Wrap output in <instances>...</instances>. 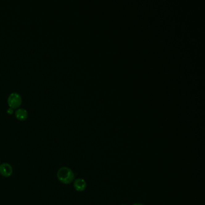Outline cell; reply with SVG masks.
Masks as SVG:
<instances>
[{
    "label": "cell",
    "instance_id": "cell-8",
    "mask_svg": "<svg viewBox=\"0 0 205 205\" xmlns=\"http://www.w3.org/2000/svg\"></svg>",
    "mask_w": 205,
    "mask_h": 205
},
{
    "label": "cell",
    "instance_id": "cell-2",
    "mask_svg": "<svg viewBox=\"0 0 205 205\" xmlns=\"http://www.w3.org/2000/svg\"><path fill=\"white\" fill-rule=\"evenodd\" d=\"M22 99L21 96L17 93H11L8 97V103L10 108H16L21 105Z\"/></svg>",
    "mask_w": 205,
    "mask_h": 205
},
{
    "label": "cell",
    "instance_id": "cell-5",
    "mask_svg": "<svg viewBox=\"0 0 205 205\" xmlns=\"http://www.w3.org/2000/svg\"><path fill=\"white\" fill-rule=\"evenodd\" d=\"M15 116L20 121H24L27 117L28 113L27 110L25 109H18L15 112Z\"/></svg>",
    "mask_w": 205,
    "mask_h": 205
},
{
    "label": "cell",
    "instance_id": "cell-7",
    "mask_svg": "<svg viewBox=\"0 0 205 205\" xmlns=\"http://www.w3.org/2000/svg\"><path fill=\"white\" fill-rule=\"evenodd\" d=\"M133 205H143V204H141V203H134Z\"/></svg>",
    "mask_w": 205,
    "mask_h": 205
},
{
    "label": "cell",
    "instance_id": "cell-4",
    "mask_svg": "<svg viewBox=\"0 0 205 205\" xmlns=\"http://www.w3.org/2000/svg\"><path fill=\"white\" fill-rule=\"evenodd\" d=\"M86 182L84 179L82 178H78L74 181L73 182V187L75 189L79 192H81L84 191L86 188Z\"/></svg>",
    "mask_w": 205,
    "mask_h": 205
},
{
    "label": "cell",
    "instance_id": "cell-6",
    "mask_svg": "<svg viewBox=\"0 0 205 205\" xmlns=\"http://www.w3.org/2000/svg\"><path fill=\"white\" fill-rule=\"evenodd\" d=\"M7 112H9V113H12L13 112V109L12 108H10V109H7Z\"/></svg>",
    "mask_w": 205,
    "mask_h": 205
},
{
    "label": "cell",
    "instance_id": "cell-1",
    "mask_svg": "<svg viewBox=\"0 0 205 205\" xmlns=\"http://www.w3.org/2000/svg\"><path fill=\"white\" fill-rule=\"evenodd\" d=\"M59 181L64 184H70L74 181L75 174L72 170L67 167H62L57 173Z\"/></svg>",
    "mask_w": 205,
    "mask_h": 205
},
{
    "label": "cell",
    "instance_id": "cell-3",
    "mask_svg": "<svg viewBox=\"0 0 205 205\" xmlns=\"http://www.w3.org/2000/svg\"><path fill=\"white\" fill-rule=\"evenodd\" d=\"M13 173V168L8 163H2L0 165V174L4 178L10 177Z\"/></svg>",
    "mask_w": 205,
    "mask_h": 205
}]
</instances>
